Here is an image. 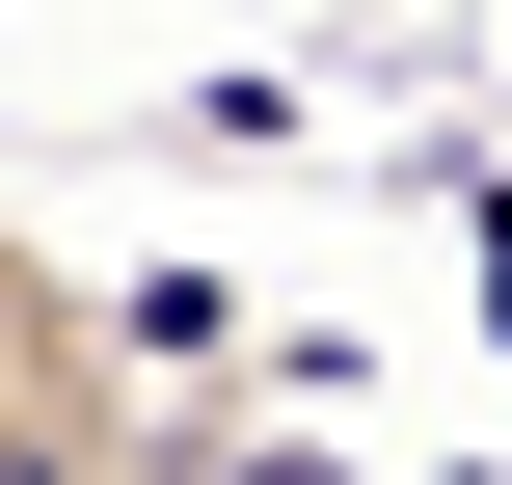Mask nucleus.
<instances>
[{"label": "nucleus", "instance_id": "1", "mask_svg": "<svg viewBox=\"0 0 512 485\" xmlns=\"http://www.w3.org/2000/svg\"><path fill=\"white\" fill-rule=\"evenodd\" d=\"M54 324H108V297H81V270H54L27 216H0V351H54Z\"/></svg>", "mask_w": 512, "mask_h": 485}, {"label": "nucleus", "instance_id": "2", "mask_svg": "<svg viewBox=\"0 0 512 485\" xmlns=\"http://www.w3.org/2000/svg\"><path fill=\"white\" fill-rule=\"evenodd\" d=\"M459 485H512V459H459Z\"/></svg>", "mask_w": 512, "mask_h": 485}]
</instances>
